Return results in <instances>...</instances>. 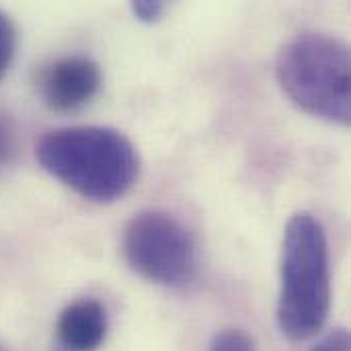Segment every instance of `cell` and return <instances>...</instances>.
I'll list each match as a JSON object with an SVG mask.
<instances>
[{
  "instance_id": "8",
  "label": "cell",
  "mask_w": 351,
  "mask_h": 351,
  "mask_svg": "<svg viewBox=\"0 0 351 351\" xmlns=\"http://www.w3.org/2000/svg\"><path fill=\"white\" fill-rule=\"evenodd\" d=\"M16 144H19L16 125L4 111H0V169L12 160V156L16 154Z\"/></svg>"
},
{
  "instance_id": "6",
  "label": "cell",
  "mask_w": 351,
  "mask_h": 351,
  "mask_svg": "<svg viewBox=\"0 0 351 351\" xmlns=\"http://www.w3.org/2000/svg\"><path fill=\"white\" fill-rule=\"evenodd\" d=\"M107 337L105 306L93 298L68 304L58 319V339L66 351H97Z\"/></svg>"
},
{
  "instance_id": "11",
  "label": "cell",
  "mask_w": 351,
  "mask_h": 351,
  "mask_svg": "<svg viewBox=\"0 0 351 351\" xmlns=\"http://www.w3.org/2000/svg\"><path fill=\"white\" fill-rule=\"evenodd\" d=\"M311 351H351L350 333L346 329H335L323 337Z\"/></svg>"
},
{
  "instance_id": "7",
  "label": "cell",
  "mask_w": 351,
  "mask_h": 351,
  "mask_svg": "<svg viewBox=\"0 0 351 351\" xmlns=\"http://www.w3.org/2000/svg\"><path fill=\"white\" fill-rule=\"evenodd\" d=\"M16 53V27L12 19L0 8V78L10 70Z\"/></svg>"
},
{
  "instance_id": "2",
  "label": "cell",
  "mask_w": 351,
  "mask_h": 351,
  "mask_svg": "<svg viewBox=\"0 0 351 351\" xmlns=\"http://www.w3.org/2000/svg\"><path fill=\"white\" fill-rule=\"evenodd\" d=\"M331 311L329 243L308 212L294 214L284 230L280 257L278 325L290 341L315 337Z\"/></svg>"
},
{
  "instance_id": "5",
  "label": "cell",
  "mask_w": 351,
  "mask_h": 351,
  "mask_svg": "<svg viewBox=\"0 0 351 351\" xmlns=\"http://www.w3.org/2000/svg\"><path fill=\"white\" fill-rule=\"evenodd\" d=\"M103 74L95 60L70 56L53 62L41 76V97L58 113H70L90 103L101 90Z\"/></svg>"
},
{
  "instance_id": "1",
  "label": "cell",
  "mask_w": 351,
  "mask_h": 351,
  "mask_svg": "<svg viewBox=\"0 0 351 351\" xmlns=\"http://www.w3.org/2000/svg\"><path fill=\"white\" fill-rule=\"evenodd\" d=\"M39 165L80 197L109 204L123 197L140 173L138 150L113 128L76 125L47 132L37 142Z\"/></svg>"
},
{
  "instance_id": "3",
  "label": "cell",
  "mask_w": 351,
  "mask_h": 351,
  "mask_svg": "<svg viewBox=\"0 0 351 351\" xmlns=\"http://www.w3.org/2000/svg\"><path fill=\"white\" fill-rule=\"evenodd\" d=\"M276 78L304 113L348 125L351 119L350 45L327 33H300L278 53Z\"/></svg>"
},
{
  "instance_id": "10",
  "label": "cell",
  "mask_w": 351,
  "mask_h": 351,
  "mask_svg": "<svg viewBox=\"0 0 351 351\" xmlns=\"http://www.w3.org/2000/svg\"><path fill=\"white\" fill-rule=\"evenodd\" d=\"M165 10H167V4L160 2V0H138V2H132V12L142 23H156L165 14Z\"/></svg>"
},
{
  "instance_id": "4",
  "label": "cell",
  "mask_w": 351,
  "mask_h": 351,
  "mask_svg": "<svg viewBox=\"0 0 351 351\" xmlns=\"http://www.w3.org/2000/svg\"><path fill=\"white\" fill-rule=\"evenodd\" d=\"M123 255L138 276L167 288H183L197 274L195 239L167 212L136 214L123 230Z\"/></svg>"
},
{
  "instance_id": "13",
  "label": "cell",
  "mask_w": 351,
  "mask_h": 351,
  "mask_svg": "<svg viewBox=\"0 0 351 351\" xmlns=\"http://www.w3.org/2000/svg\"><path fill=\"white\" fill-rule=\"evenodd\" d=\"M64 351H66V350H64Z\"/></svg>"
},
{
  "instance_id": "9",
  "label": "cell",
  "mask_w": 351,
  "mask_h": 351,
  "mask_svg": "<svg viewBox=\"0 0 351 351\" xmlns=\"http://www.w3.org/2000/svg\"><path fill=\"white\" fill-rule=\"evenodd\" d=\"M210 351H255V346L249 335H245L243 331L230 329V331L218 333L212 339Z\"/></svg>"
},
{
  "instance_id": "12",
  "label": "cell",
  "mask_w": 351,
  "mask_h": 351,
  "mask_svg": "<svg viewBox=\"0 0 351 351\" xmlns=\"http://www.w3.org/2000/svg\"><path fill=\"white\" fill-rule=\"evenodd\" d=\"M0 351H6V350H4V348H2V346H0Z\"/></svg>"
}]
</instances>
